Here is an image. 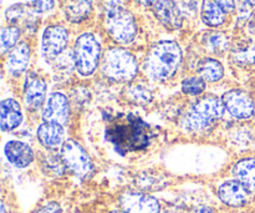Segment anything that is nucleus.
<instances>
[{"mask_svg": "<svg viewBox=\"0 0 255 213\" xmlns=\"http://www.w3.org/2000/svg\"><path fill=\"white\" fill-rule=\"evenodd\" d=\"M105 136L120 155H126L146 150L151 144L152 130L142 117L121 114L110 120Z\"/></svg>", "mask_w": 255, "mask_h": 213, "instance_id": "obj_1", "label": "nucleus"}, {"mask_svg": "<svg viewBox=\"0 0 255 213\" xmlns=\"http://www.w3.org/2000/svg\"><path fill=\"white\" fill-rule=\"evenodd\" d=\"M182 49L176 41L164 40L154 44L147 52L143 71L153 81H164L176 74L182 62Z\"/></svg>", "mask_w": 255, "mask_h": 213, "instance_id": "obj_2", "label": "nucleus"}, {"mask_svg": "<svg viewBox=\"0 0 255 213\" xmlns=\"http://www.w3.org/2000/svg\"><path fill=\"white\" fill-rule=\"evenodd\" d=\"M224 105L216 96H206L194 102L182 117V126L186 131L202 132L211 129L224 114Z\"/></svg>", "mask_w": 255, "mask_h": 213, "instance_id": "obj_3", "label": "nucleus"}, {"mask_svg": "<svg viewBox=\"0 0 255 213\" xmlns=\"http://www.w3.org/2000/svg\"><path fill=\"white\" fill-rule=\"evenodd\" d=\"M105 26L115 41L128 44L136 37L137 25L122 0H105Z\"/></svg>", "mask_w": 255, "mask_h": 213, "instance_id": "obj_4", "label": "nucleus"}, {"mask_svg": "<svg viewBox=\"0 0 255 213\" xmlns=\"http://www.w3.org/2000/svg\"><path fill=\"white\" fill-rule=\"evenodd\" d=\"M101 70L110 80L127 82L134 79L138 71L137 60L128 50L122 47H112L104 54Z\"/></svg>", "mask_w": 255, "mask_h": 213, "instance_id": "obj_5", "label": "nucleus"}, {"mask_svg": "<svg viewBox=\"0 0 255 213\" xmlns=\"http://www.w3.org/2000/svg\"><path fill=\"white\" fill-rule=\"evenodd\" d=\"M75 67L82 76H90L97 69L101 57V44L91 32L81 34L76 39L74 49Z\"/></svg>", "mask_w": 255, "mask_h": 213, "instance_id": "obj_6", "label": "nucleus"}, {"mask_svg": "<svg viewBox=\"0 0 255 213\" xmlns=\"http://www.w3.org/2000/svg\"><path fill=\"white\" fill-rule=\"evenodd\" d=\"M66 170H70L79 179L85 180L94 174V164L86 150L75 140H66L60 152Z\"/></svg>", "mask_w": 255, "mask_h": 213, "instance_id": "obj_7", "label": "nucleus"}, {"mask_svg": "<svg viewBox=\"0 0 255 213\" xmlns=\"http://www.w3.org/2000/svg\"><path fill=\"white\" fill-rule=\"evenodd\" d=\"M69 42V32L61 25H51L45 29L41 39V52L46 61H55Z\"/></svg>", "mask_w": 255, "mask_h": 213, "instance_id": "obj_8", "label": "nucleus"}, {"mask_svg": "<svg viewBox=\"0 0 255 213\" xmlns=\"http://www.w3.org/2000/svg\"><path fill=\"white\" fill-rule=\"evenodd\" d=\"M120 206L126 213H159L161 205L154 197L138 191H125L119 197Z\"/></svg>", "mask_w": 255, "mask_h": 213, "instance_id": "obj_9", "label": "nucleus"}, {"mask_svg": "<svg viewBox=\"0 0 255 213\" xmlns=\"http://www.w3.org/2000/svg\"><path fill=\"white\" fill-rule=\"evenodd\" d=\"M224 109L238 120H247L253 116L255 105L253 99L243 90H229L222 96Z\"/></svg>", "mask_w": 255, "mask_h": 213, "instance_id": "obj_10", "label": "nucleus"}, {"mask_svg": "<svg viewBox=\"0 0 255 213\" xmlns=\"http://www.w3.org/2000/svg\"><path fill=\"white\" fill-rule=\"evenodd\" d=\"M70 116V104L67 97L61 92H54L49 96L42 109L44 122H54L64 126Z\"/></svg>", "mask_w": 255, "mask_h": 213, "instance_id": "obj_11", "label": "nucleus"}, {"mask_svg": "<svg viewBox=\"0 0 255 213\" xmlns=\"http://www.w3.org/2000/svg\"><path fill=\"white\" fill-rule=\"evenodd\" d=\"M46 82L42 77L31 72L26 76L24 84V102L29 110L40 109L46 102Z\"/></svg>", "mask_w": 255, "mask_h": 213, "instance_id": "obj_12", "label": "nucleus"}, {"mask_svg": "<svg viewBox=\"0 0 255 213\" xmlns=\"http://www.w3.org/2000/svg\"><path fill=\"white\" fill-rule=\"evenodd\" d=\"M252 192L237 180L227 181L218 189V197L224 205L231 207H242L249 201Z\"/></svg>", "mask_w": 255, "mask_h": 213, "instance_id": "obj_13", "label": "nucleus"}, {"mask_svg": "<svg viewBox=\"0 0 255 213\" xmlns=\"http://www.w3.org/2000/svg\"><path fill=\"white\" fill-rule=\"evenodd\" d=\"M4 154L7 161L17 169H25L30 164H32L35 159L31 147L25 142L17 141V140H11V141L6 142L4 147Z\"/></svg>", "mask_w": 255, "mask_h": 213, "instance_id": "obj_14", "label": "nucleus"}, {"mask_svg": "<svg viewBox=\"0 0 255 213\" xmlns=\"http://www.w3.org/2000/svg\"><path fill=\"white\" fill-rule=\"evenodd\" d=\"M153 12L157 19L168 29L177 30L182 26L183 16L173 0H158L153 5Z\"/></svg>", "mask_w": 255, "mask_h": 213, "instance_id": "obj_15", "label": "nucleus"}, {"mask_svg": "<svg viewBox=\"0 0 255 213\" xmlns=\"http://www.w3.org/2000/svg\"><path fill=\"white\" fill-rule=\"evenodd\" d=\"M37 140L47 150L59 149L65 144V131L62 125L54 122H42L37 127Z\"/></svg>", "mask_w": 255, "mask_h": 213, "instance_id": "obj_16", "label": "nucleus"}, {"mask_svg": "<svg viewBox=\"0 0 255 213\" xmlns=\"http://www.w3.org/2000/svg\"><path fill=\"white\" fill-rule=\"evenodd\" d=\"M22 122L20 104L14 99H5L0 104V127L2 131H12Z\"/></svg>", "mask_w": 255, "mask_h": 213, "instance_id": "obj_17", "label": "nucleus"}, {"mask_svg": "<svg viewBox=\"0 0 255 213\" xmlns=\"http://www.w3.org/2000/svg\"><path fill=\"white\" fill-rule=\"evenodd\" d=\"M30 61V46L26 42H19L9 51L6 59V70L12 76H19L26 70Z\"/></svg>", "mask_w": 255, "mask_h": 213, "instance_id": "obj_18", "label": "nucleus"}, {"mask_svg": "<svg viewBox=\"0 0 255 213\" xmlns=\"http://www.w3.org/2000/svg\"><path fill=\"white\" fill-rule=\"evenodd\" d=\"M62 10L66 19L71 22H81L92 11L91 0H64Z\"/></svg>", "mask_w": 255, "mask_h": 213, "instance_id": "obj_19", "label": "nucleus"}, {"mask_svg": "<svg viewBox=\"0 0 255 213\" xmlns=\"http://www.w3.org/2000/svg\"><path fill=\"white\" fill-rule=\"evenodd\" d=\"M233 175L237 181L255 192V159L248 157L237 162L233 167Z\"/></svg>", "mask_w": 255, "mask_h": 213, "instance_id": "obj_20", "label": "nucleus"}, {"mask_svg": "<svg viewBox=\"0 0 255 213\" xmlns=\"http://www.w3.org/2000/svg\"><path fill=\"white\" fill-rule=\"evenodd\" d=\"M201 17L206 25L217 27L226 22L227 14L217 4L216 0H203L201 7Z\"/></svg>", "mask_w": 255, "mask_h": 213, "instance_id": "obj_21", "label": "nucleus"}, {"mask_svg": "<svg viewBox=\"0 0 255 213\" xmlns=\"http://www.w3.org/2000/svg\"><path fill=\"white\" fill-rule=\"evenodd\" d=\"M31 7L29 9L25 4H14L7 7L5 11V17L11 25L16 26V24L21 21L27 30H32L31 25H35L36 19L31 14Z\"/></svg>", "mask_w": 255, "mask_h": 213, "instance_id": "obj_22", "label": "nucleus"}, {"mask_svg": "<svg viewBox=\"0 0 255 213\" xmlns=\"http://www.w3.org/2000/svg\"><path fill=\"white\" fill-rule=\"evenodd\" d=\"M197 72L204 81L216 82L224 76V67L218 60L206 57L199 61L198 66H197Z\"/></svg>", "mask_w": 255, "mask_h": 213, "instance_id": "obj_23", "label": "nucleus"}, {"mask_svg": "<svg viewBox=\"0 0 255 213\" xmlns=\"http://www.w3.org/2000/svg\"><path fill=\"white\" fill-rule=\"evenodd\" d=\"M166 184V179L154 172H143L136 177V186L143 191H158Z\"/></svg>", "mask_w": 255, "mask_h": 213, "instance_id": "obj_24", "label": "nucleus"}, {"mask_svg": "<svg viewBox=\"0 0 255 213\" xmlns=\"http://www.w3.org/2000/svg\"><path fill=\"white\" fill-rule=\"evenodd\" d=\"M204 45H206L207 50L213 54L222 55L228 50L229 47V39L224 32L221 31H213L208 32L203 39Z\"/></svg>", "mask_w": 255, "mask_h": 213, "instance_id": "obj_25", "label": "nucleus"}, {"mask_svg": "<svg viewBox=\"0 0 255 213\" xmlns=\"http://www.w3.org/2000/svg\"><path fill=\"white\" fill-rule=\"evenodd\" d=\"M233 60L238 65L255 64V42L247 41L233 49Z\"/></svg>", "mask_w": 255, "mask_h": 213, "instance_id": "obj_26", "label": "nucleus"}, {"mask_svg": "<svg viewBox=\"0 0 255 213\" xmlns=\"http://www.w3.org/2000/svg\"><path fill=\"white\" fill-rule=\"evenodd\" d=\"M125 94L128 101L136 105H147L152 101L151 91L142 85H129Z\"/></svg>", "mask_w": 255, "mask_h": 213, "instance_id": "obj_27", "label": "nucleus"}, {"mask_svg": "<svg viewBox=\"0 0 255 213\" xmlns=\"http://www.w3.org/2000/svg\"><path fill=\"white\" fill-rule=\"evenodd\" d=\"M20 29L15 25H9V26H5L1 29V51L2 54H5L6 51H10L11 49H14L17 45V40H19Z\"/></svg>", "mask_w": 255, "mask_h": 213, "instance_id": "obj_28", "label": "nucleus"}, {"mask_svg": "<svg viewBox=\"0 0 255 213\" xmlns=\"http://www.w3.org/2000/svg\"><path fill=\"white\" fill-rule=\"evenodd\" d=\"M206 90V81L199 76L187 77L182 81V91L189 96L201 95Z\"/></svg>", "mask_w": 255, "mask_h": 213, "instance_id": "obj_29", "label": "nucleus"}, {"mask_svg": "<svg viewBox=\"0 0 255 213\" xmlns=\"http://www.w3.org/2000/svg\"><path fill=\"white\" fill-rule=\"evenodd\" d=\"M42 169L49 176H61L66 167L62 162L61 156L55 157L54 155H47L42 162Z\"/></svg>", "mask_w": 255, "mask_h": 213, "instance_id": "obj_30", "label": "nucleus"}, {"mask_svg": "<svg viewBox=\"0 0 255 213\" xmlns=\"http://www.w3.org/2000/svg\"><path fill=\"white\" fill-rule=\"evenodd\" d=\"M182 16H193L198 9V0H173Z\"/></svg>", "mask_w": 255, "mask_h": 213, "instance_id": "obj_31", "label": "nucleus"}, {"mask_svg": "<svg viewBox=\"0 0 255 213\" xmlns=\"http://www.w3.org/2000/svg\"><path fill=\"white\" fill-rule=\"evenodd\" d=\"M55 0H30V7L35 12H46L52 10Z\"/></svg>", "mask_w": 255, "mask_h": 213, "instance_id": "obj_32", "label": "nucleus"}, {"mask_svg": "<svg viewBox=\"0 0 255 213\" xmlns=\"http://www.w3.org/2000/svg\"><path fill=\"white\" fill-rule=\"evenodd\" d=\"M35 213H62V210L57 202H49Z\"/></svg>", "mask_w": 255, "mask_h": 213, "instance_id": "obj_33", "label": "nucleus"}, {"mask_svg": "<svg viewBox=\"0 0 255 213\" xmlns=\"http://www.w3.org/2000/svg\"><path fill=\"white\" fill-rule=\"evenodd\" d=\"M216 1L227 15L232 14L236 10V1L234 0H216Z\"/></svg>", "mask_w": 255, "mask_h": 213, "instance_id": "obj_34", "label": "nucleus"}, {"mask_svg": "<svg viewBox=\"0 0 255 213\" xmlns=\"http://www.w3.org/2000/svg\"><path fill=\"white\" fill-rule=\"evenodd\" d=\"M191 213H213V210L207 206H199L197 209H194Z\"/></svg>", "mask_w": 255, "mask_h": 213, "instance_id": "obj_35", "label": "nucleus"}, {"mask_svg": "<svg viewBox=\"0 0 255 213\" xmlns=\"http://www.w3.org/2000/svg\"><path fill=\"white\" fill-rule=\"evenodd\" d=\"M248 29H249V31L252 32V34H255V15L253 17H252L251 21H249Z\"/></svg>", "mask_w": 255, "mask_h": 213, "instance_id": "obj_36", "label": "nucleus"}, {"mask_svg": "<svg viewBox=\"0 0 255 213\" xmlns=\"http://www.w3.org/2000/svg\"><path fill=\"white\" fill-rule=\"evenodd\" d=\"M136 1L141 2L142 5H147V6H148V5H154L158 0H136Z\"/></svg>", "mask_w": 255, "mask_h": 213, "instance_id": "obj_37", "label": "nucleus"}, {"mask_svg": "<svg viewBox=\"0 0 255 213\" xmlns=\"http://www.w3.org/2000/svg\"><path fill=\"white\" fill-rule=\"evenodd\" d=\"M246 2H248L249 5H252V6H255V0H244Z\"/></svg>", "mask_w": 255, "mask_h": 213, "instance_id": "obj_38", "label": "nucleus"}, {"mask_svg": "<svg viewBox=\"0 0 255 213\" xmlns=\"http://www.w3.org/2000/svg\"><path fill=\"white\" fill-rule=\"evenodd\" d=\"M1 213H6V211H5V205L2 204V202H1Z\"/></svg>", "mask_w": 255, "mask_h": 213, "instance_id": "obj_39", "label": "nucleus"}, {"mask_svg": "<svg viewBox=\"0 0 255 213\" xmlns=\"http://www.w3.org/2000/svg\"><path fill=\"white\" fill-rule=\"evenodd\" d=\"M110 213H126L125 211H112V212H110Z\"/></svg>", "mask_w": 255, "mask_h": 213, "instance_id": "obj_40", "label": "nucleus"}]
</instances>
